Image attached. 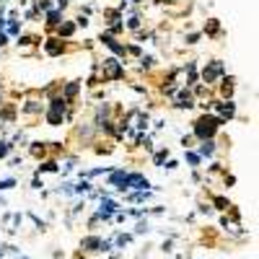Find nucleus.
<instances>
[{"instance_id":"obj_1","label":"nucleus","mask_w":259,"mask_h":259,"mask_svg":"<svg viewBox=\"0 0 259 259\" xmlns=\"http://www.w3.org/2000/svg\"><path fill=\"white\" fill-rule=\"evenodd\" d=\"M221 124H223L221 117H210V119L202 117L200 122H194V138H200V140H212Z\"/></svg>"},{"instance_id":"obj_2","label":"nucleus","mask_w":259,"mask_h":259,"mask_svg":"<svg viewBox=\"0 0 259 259\" xmlns=\"http://www.w3.org/2000/svg\"><path fill=\"white\" fill-rule=\"evenodd\" d=\"M45 52L50 57H60L65 52V41L60 36H52V39H45Z\"/></svg>"},{"instance_id":"obj_3","label":"nucleus","mask_w":259,"mask_h":259,"mask_svg":"<svg viewBox=\"0 0 259 259\" xmlns=\"http://www.w3.org/2000/svg\"><path fill=\"white\" fill-rule=\"evenodd\" d=\"M101 41H104V45L109 47V50H112L114 55H119V57H124V55H127L124 45H119V41H117V39H114L112 34H101Z\"/></svg>"},{"instance_id":"obj_4","label":"nucleus","mask_w":259,"mask_h":259,"mask_svg":"<svg viewBox=\"0 0 259 259\" xmlns=\"http://www.w3.org/2000/svg\"><path fill=\"white\" fill-rule=\"evenodd\" d=\"M104 70H106V75H109L112 80H117V78H122V75H124V70L119 68V62H117L114 57H109V60L104 62Z\"/></svg>"},{"instance_id":"obj_5","label":"nucleus","mask_w":259,"mask_h":259,"mask_svg":"<svg viewBox=\"0 0 259 259\" xmlns=\"http://www.w3.org/2000/svg\"><path fill=\"white\" fill-rule=\"evenodd\" d=\"M215 112H218V117L226 122V117L231 119L236 114V104L233 101H221V104H215Z\"/></svg>"},{"instance_id":"obj_6","label":"nucleus","mask_w":259,"mask_h":259,"mask_svg":"<svg viewBox=\"0 0 259 259\" xmlns=\"http://www.w3.org/2000/svg\"><path fill=\"white\" fill-rule=\"evenodd\" d=\"M218 75H223V65H221V62H212L210 68H205V70H202V78H205L207 83H212Z\"/></svg>"},{"instance_id":"obj_7","label":"nucleus","mask_w":259,"mask_h":259,"mask_svg":"<svg viewBox=\"0 0 259 259\" xmlns=\"http://www.w3.org/2000/svg\"><path fill=\"white\" fill-rule=\"evenodd\" d=\"M75 29H78V26L73 24V21H62V24L57 26V36H60V39H70V36L75 34Z\"/></svg>"},{"instance_id":"obj_8","label":"nucleus","mask_w":259,"mask_h":259,"mask_svg":"<svg viewBox=\"0 0 259 259\" xmlns=\"http://www.w3.org/2000/svg\"><path fill=\"white\" fill-rule=\"evenodd\" d=\"M50 112H57V114H62V117H65V112H68V99H65V96L52 99V104H50Z\"/></svg>"},{"instance_id":"obj_9","label":"nucleus","mask_w":259,"mask_h":259,"mask_svg":"<svg viewBox=\"0 0 259 259\" xmlns=\"http://www.w3.org/2000/svg\"><path fill=\"white\" fill-rule=\"evenodd\" d=\"M215 153V143L212 140H202V145H200V150H197V156L200 158H210Z\"/></svg>"},{"instance_id":"obj_10","label":"nucleus","mask_w":259,"mask_h":259,"mask_svg":"<svg viewBox=\"0 0 259 259\" xmlns=\"http://www.w3.org/2000/svg\"><path fill=\"white\" fill-rule=\"evenodd\" d=\"M60 18H62V11H60V8H57V11H52V8H50V11H47V26H52V29H57V26L62 24V21H60Z\"/></svg>"},{"instance_id":"obj_11","label":"nucleus","mask_w":259,"mask_h":259,"mask_svg":"<svg viewBox=\"0 0 259 259\" xmlns=\"http://www.w3.org/2000/svg\"><path fill=\"white\" fill-rule=\"evenodd\" d=\"M177 106H182V109H189V106H194L192 94H189V91H182V94H179V104H177Z\"/></svg>"},{"instance_id":"obj_12","label":"nucleus","mask_w":259,"mask_h":259,"mask_svg":"<svg viewBox=\"0 0 259 259\" xmlns=\"http://www.w3.org/2000/svg\"><path fill=\"white\" fill-rule=\"evenodd\" d=\"M221 91H223V96H226V99H231V96H233V80H231V78H226V80H223Z\"/></svg>"},{"instance_id":"obj_13","label":"nucleus","mask_w":259,"mask_h":259,"mask_svg":"<svg viewBox=\"0 0 259 259\" xmlns=\"http://www.w3.org/2000/svg\"><path fill=\"white\" fill-rule=\"evenodd\" d=\"M47 122H50L52 127H60V124H62V114H57V112H50V109H47Z\"/></svg>"},{"instance_id":"obj_14","label":"nucleus","mask_w":259,"mask_h":259,"mask_svg":"<svg viewBox=\"0 0 259 259\" xmlns=\"http://www.w3.org/2000/svg\"><path fill=\"white\" fill-rule=\"evenodd\" d=\"M83 246L85 249H96V246H101V241L96 239V236H89V239H83Z\"/></svg>"},{"instance_id":"obj_15","label":"nucleus","mask_w":259,"mask_h":259,"mask_svg":"<svg viewBox=\"0 0 259 259\" xmlns=\"http://www.w3.org/2000/svg\"><path fill=\"white\" fill-rule=\"evenodd\" d=\"M78 89H80L78 83H68V89H65V99H73L78 94Z\"/></svg>"},{"instance_id":"obj_16","label":"nucleus","mask_w":259,"mask_h":259,"mask_svg":"<svg viewBox=\"0 0 259 259\" xmlns=\"http://www.w3.org/2000/svg\"><path fill=\"white\" fill-rule=\"evenodd\" d=\"M187 161H189L192 166H200V156L194 153V150H187Z\"/></svg>"},{"instance_id":"obj_17","label":"nucleus","mask_w":259,"mask_h":259,"mask_svg":"<svg viewBox=\"0 0 259 259\" xmlns=\"http://www.w3.org/2000/svg\"><path fill=\"white\" fill-rule=\"evenodd\" d=\"M124 177H127L124 171H114V174L109 177V182H112V184H117V182H124Z\"/></svg>"},{"instance_id":"obj_18","label":"nucleus","mask_w":259,"mask_h":259,"mask_svg":"<svg viewBox=\"0 0 259 259\" xmlns=\"http://www.w3.org/2000/svg\"><path fill=\"white\" fill-rule=\"evenodd\" d=\"M39 171H57V163L55 161H45V163L39 166Z\"/></svg>"},{"instance_id":"obj_19","label":"nucleus","mask_w":259,"mask_h":259,"mask_svg":"<svg viewBox=\"0 0 259 259\" xmlns=\"http://www.w3.org/2000/svg\"><path fill=\"white\" fill-rule=\"evenodd\" d=\"M166 156H168V150H158V153H156V158H153V161H156V166H161Z\"/></svg>"},{"instance_id":"obj_20","label":"nucleus","mask_w":259,"mask_h":259,"mask_svg":"<svg viewBox=\"0 0 259 259\" xmlns=\"http://www.w3.org/2000/svg\"><path fill=\"white\" fill-rule=\"evenodd\" d=\"M215 205H218V210H226V207H231L226 197H215Z\"/></svg>"},{"instance_id":"obj_21","label":"nucleus","mask_w":259,"mask_h":259,"mask_svg":"<svg viewBox=\"0 0 259 259\" xmlns=\"http://www.w3.org/2000/svg\"><path fill=\"white\" fill-rule=\"evenodd\" d=\"M24 112H29V114H34V112H39V106H36V101H29V104L24 106Z\"/></svg>"},{"instance_id":"obj_22","label":"nucleus","mask_w":259,"mask_h":259,"mask_svg":"<svg viewBox=\"0 0 259 259\" xmlns=\"http://www.w3.org/2000/svg\"><path fill=\"white\" fill-rule=\"evenodd\" d=\"M18 45H24V47H29V45H34V39H31V36H21V39H18Z\"/></svg>"},{"instance_id":"obj_23","label":"nucleus","mask_w":259,"mask_h":259,"mask_svg":"<svg viewBox=\"0 0 259 259\" xmlns=\"http://www.w3.org/2000/svg\"><path fill=\"white\" fill-rule=\"evenodd\" d=\"M8 150H11L8 143H0V158H6V156H8Z\"/></svg>"},{"instance_id":"obj_24","label":"nucleus","mask_w":259,"mask_h":259,"mask_svg":"<svg viewBox=\"0 0 259 259\" xmlns=\"http://www.w3.org/2000/svg\"><path fill=\"white\" fill-rule=\"evenodd\" d=\"M13 184H16L13 179H3V182H0V189H11Z\"/></svg>"},{"instance_id":"obj_25","label":"nucleus","mask_w":259,"mask_h":259,"mask_svg":"<svg viewBox=\"0 0 259 259\" xmlns=\"http://www.w3.org/2000/svg\"><path fill=\"white\" fill-rule=\"evenodd\" d=\"M215 31H218V21L212 18V21H210V29H207V34H215Z\"/></svg>"},{"instance_id":"obj_26","label":"nucleus","mask_w":259,"mask_h":259,"mask_svg":"<svg viewBox=\"0 0 259 259\" xmlns=\"http://www.w3.org/2000/svg\"><path fill=\"white\" fill-rule=\"evenodd\" d=\"M39 8H41V11H50L52 6H50V0H39Z\"/></svg>"},{"instance_id":"obj_27","label":"nucleus","mask_w":259,"mask_h":259,"mask_svg":"<svg viewBox=\"0 0 259 259\" xmlns=\"http://www.w3.org/2000/svg\"><path fill=\"white\" fill-rule=\"evenodd\" d=\"M127 26H130V29H138V26H140V18H130Z\"/></svg>"},{"instance_id":"obj_28","label":"nucleus","mask_w":259,"mask_h":259,"mask_svg":"<svg viewBox=\"0 0 259 259\" xmlns=\"http://www.w3.org/2000/svg\"><path fill=\"white\" fill-rule=\"evenodd\" d=\"M197 39H200V34H189V36H187L189 45H197Z\"/></svg>"},{"instance_id":"obj_29","label":"nucleus","mask_w":259,"mask_h":259,"mask_svg":"<svg viewBox=\"0 0 259 259\" xmlns=\"http://www.w3.org/2000/svg\"><path fill=\"white\" fill-rule=\"evenodd\" d=\"M140 62H143V68H150V65H153V57H143Z\"/></svg>"},{"instance_id":"obj_30","label":"nucleus","mask_w":259,"mask_h":259,"mask_svg":"<svg viewBox=\"0 0 259 259\" xmlns=\"http://www.w3.org/2000/svg\"><path fill=\"white\" fill-rule=\"evenodd\" d=\"M124 50H127L130 55H140V47H135V45H133V47H124Z\"/></svg>"}]
</instances>
